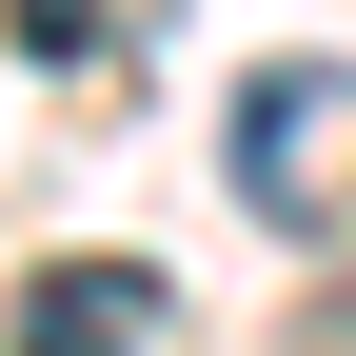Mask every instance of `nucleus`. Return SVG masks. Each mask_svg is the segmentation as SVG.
<instances>
[{
    "label": "nucleus",
    "instance_id": "nucleus-2",
    "mask_svg": "<svg viewBox=\"0 0 356 356\" xmlns=\"http://www.w3.org/2000/svg\"><path fill=\"white\" fill-rule=\"evenodd\" d=\"M178 297L139 277V257H40L20 297H0V356H159Z\"/></svg>",
    "mask_w": 356,
    "mask_h": 356
},
{
    "label": "nucleus",
    "instance_id": "nucleus-3",
    "mask_svg": "<svg viewBox=\"0 0 356 356\" xmlns=\"http://www.w3.org/2000/svg\"><path fill=\"white\" fill-rule=\"evenodd\" d=\"M0 40H20L40 79H79V60H99V40H119V0H0Z\"/></svg>",
    "mask_w": 356,
    "mask_h": 356
},
{
    "label": "nucleus",
    "instance_id": "nucleus-1",
    "mask_svg": "<svg viewBox=\"0 0 356 356\" xmlns=\"http://www.w3.org/2000/svg\"><path fill=\"white\" fill-rule=\"evenodd\" d=\"M218 178H238V218H277V238H337L356 218V60H238Z\"/></svg>",
    "mask_w": 356,
    "mask_h": 356
}]
</instances>
